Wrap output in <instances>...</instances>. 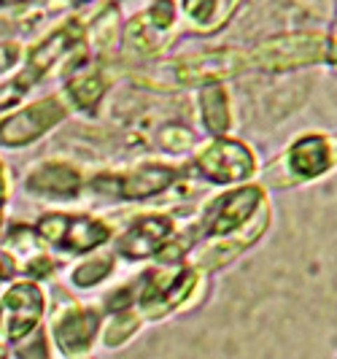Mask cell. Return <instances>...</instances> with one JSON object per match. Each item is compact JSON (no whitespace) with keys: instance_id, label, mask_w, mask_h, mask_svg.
Segmentation results:
<instances>
[{"instance_id":"6da1fadb","label":"cell","mask_w":337,"mask_h":359,"mask_svg":"<svg viewBox=\"0 0 337 359\" xmlns=\"http://www.w3.org/2000/svg\"><path fill=\"white\" fill-rule=\"evenodd\" d=\"M329 52V38L321 33H289L262 41L249 52V68L259 71H291L324 62Z\"/></svg>"},{"instance_id":"7a4b0ae2","label":"cell","mask_w":337,"mask_h":359,"mask_svg":"<svg viewBox=\"0 0 337 359\" xmlns=\"http://www.w3.org/2000/svg\"><path fill=\"white\" fill-rule=\"evenodd\" d=\"M262 205H265V195L259 187H238V189L213 200L211 208L205 211L200 227H197V233H200V238H211V241L230 238Z\"/></svg>"},{"instance_id":"3957f363","label":"cell","mask_w":337,"mask_h":359,"mask_svg":"<svg viewBox=\"0 0 337 359\" xmlns=\"http://www.w3.org/2000/svg\"><path fill=\"white\" fill-rule=\"evenodd\" d=\"M36 233L54 243L57 249L84 254L100 243H106L111 230L100 219L92 216H73V214H46L38 219Z\"/></svg>"},{"instance_id":"277c9868","label":"cell","mask_w":337,"mask_h":359,"mask_svg":"<svg viewBox=\"0 0 337 359\" xmlns=\"http://www.w3.org/2000/svg\"><path fill=\"white\" fill-rule=\"evenodd\" d=\"M195 165L213 184H235L254 176L256 170V160L249 146L232 138H213L211 144H205L197 151Z\"/></svg>"},{"instance_id":"5b68a950","label":"cell","mask_w":337,"mask_h":359,"mask_svg":"<svg viewBox=\"0 0 337 359\" xmlns=\"http://www.w3.org/2000/svg\"><path fill=\"white\" fill-rule=\"evenodd\" d=\"M65 116H68V108L60 97H43L33 106L11 114L0 125V144L22 149V146L38 141L43 133H49L54 125H60Z\"/></svg>"},{"instance_id":"8992f818","label":"cell","mask_w":337,"mask_h":359,"mask_svg":"<svg viewBox=\"0 0 337 359\" xmlns=\"http://www.w3.org/2000/svg\"><path fill=\"white\" fill-rule=\"evenodd\" d=\"M178 179H181V170L176 168L146 165V168L130 170V173H103V176L92 179V189H97L103 195H114V198L143 200L165 192Z\"/></svg>"},{"instance_id":"52a82bcc","label":"cell","mask_w":337,"mask_h":359,"mask_svg":"<svg viewBox=\"0 0 337 359\" xmlns=\"http://www.w3.org/2000/svg\"><path fill=\"white\" fill-rule=\"evenodd\" d=\"M176 0H154L146 11L135 14L125 30L127 52L141 54V57L160 52L176 25Z\"/></svg>"},{"instance_id":"ba28073f","label":"cell","mask_w":337,"mask_h":359,"mask_svg":"<svg viewBox=\"0 0 337 359\" xmlns=\"http://www.w3.org/2000/svg\"><path fill=\"white\" fill-rule=\"evenodd\" d=\"M249 68V52L243 49H211L192 54L176 62V79L181 84H221L224 79L238 76Z\"/></svg>"},{"instance_id":"9c48e42d","label":"cell","mask_w":337,"mask_h":359,"mask_svg":"<svg viewBox=\"0 0 337 359\" xmlns=\"http://www.w3.org/2000/svg\"><path fill=\"white\" fill-rule=\"evenodd\" d=\"M84 41V27H81V22H65L62 27H57L52 36H46L41 43H36L30 54H27V65H25V71L17 76V81H14V87L17 92H25L27 87H33L38 79L43 76V73H49L54 62L62 57L65 52H71L76 43H81Z\"/></svg>"},{"instance_id":"30bf717a","label":"cell","mask_w":337,"mask_h":359,"mask_svg":"<svg viewBox=\"0 0 337 359\" xmlns=\"http://www.w3.org/2000/svg\"><path fill=\"white\" fill-rule=\"evenodd\" d=\"M43 311L41 292L33 284H17L6 292L3 303H0V332L11 341L22 338L25 332H30V327L38 322Z\"/></svg>"},{"instance_id":"8fae6325","label":"cell","mask_w":337,"mask_h":359,"mask_svg":"<svg viewBox=\"0 0 337 359\" xmlns=\"http://www.w3.org/2000/svg\"><path fill=\"white\" fill-rule=\"evenodd\" d=\"M170 241H173V219L170 216H162V214L141 216L125 233V238L119 241V254H125L127 259L154 257Z\"/></svg>"},{"instance_id":"7c38bea8","label":"cell","mask_w":337,"mask_h":359,"mask_svg":"<svg viewBox=\"0 0 337 359\" xmlns=\"http://www.w3.org/2000/svg\"><path fill=\"white\" fill-rule=\"evenodd\" d=\"M332 162H335V149L332 141L324 135H305L286 154V165L294 179H316L332 168Z\"/></svg>"},{"instance_id":"4fadbf2b","label":"cell","mask_w":337,"mask_h":359,"mask_svg":"<svg viewBox=\"0 0 337 359\" xmlns=\"http://www.w3.org/2000/svg\"><path fill=\"white\" fill-rule=\"evenodd\" d=\"M25 187H27V192L43 195V198H73V195H78L81 173L68 162H41L25 179Z\"/></svg>"},{"instance_id":"5bb4252c","label":"cell","mask_w":337,"mask_h":359,"mask_svg":"<svg viewBox=\"0 0 337 359\" xmlns=\"http://www.w3.org/2000/svg\"><path fill=\"white\" fill-rule=\"evenodd\" d=\"M97 332V313L95 311H87V308H78V311H71L65 319H60L54 335H57V343L65 354H81L87 351L92 338Z\"/></svg>"},{"instance_id":"9a60e30c","label":"cell","mask_w":337,"mask_h":359,"mask_svg":"<svg viewBox=\"0 0 337 359\" xmlns=\"http://www.w3.org/2000/svg\"><path fill=\"white\" fill-rule=\"evenodd\" d=\"M240 3L243 0H184V14L192 19L200 30L213 33L230 22Z\"/></svg>"},{"instance_id":"2e32d148","label":"cell","mask_w":337,"mask_h":359,"mask_svg":"<svg viewBox=\"0 0 337 359\" xmlns=\"http://www.w3.org/2000/svg\"><path fill=\"white\" fill-rule=\"evenodd\" d=\"M200 116L208 133L216 138H224L230 130V103H227V90L221 84H208L200 92Z\"/></svg>"},{"instance_id":"e0dca14e","label":"cell","mask_w":337,"mask_h":359,"mask_svg":"<svg viewBox=\"0 0 337 359\" xmlns=\"http://www.w3.org/2000/svg\"><path fill=\"white\" fill-rule=\"evenodd\" d=\"M106 90H108L106 76L100 71H95V68H89V71L78 73L76 79H71V84H68V97H71V103L76 108L89 111V108H95L100 103V97L106 95Z\"/></svg>"},{"instance_id":"ac0fdd59","label":"cell","mask_w":337,"mask_h":359,"mask_svg":"<svg viewBox=\"0 0 337 359\" xmlns=\"http://www.w3.org/2000/svg\"><path fill=\"white\" fill-rule=\"evenodd\" d=\"M111 268H114V259L111 257H95V259H89V262H84V265H78V268L73 270V281L78 287H92L100 278H106L108 273H111Z\"/></svg>"},{"instance_id":"d6986e66","label":"cell","mask_w":337,"mask_h":359,"mask_svg":"<svg viewBox=\"0 0 337 359\" xmlns=\"http://www.w3.org/2000/svg\"><path fill=\"white\" fill-rule=\"evenodd\" d=\"M114 38H116V8L106 6L100 11V17L95 19V25H92V41L97 46H108Z\"/></svg>"},{"instance_id":"ffe728a7","label":"cell","mask_w":337,"mask_h":359,"mask_svg":"<svg viewBox=\"0 0 337 359\" xmlns=\"http://www.w3.org/2000/svg\"><path fill=\"white\" fill-rule=\"evenodd\" d=\"M192 141H195V135L186 133L184 127H170L167 133H162V144H165L167 151H184Z\"/></svg>"},{"instance_id":"44dd1931","label":"cell","mask_w":337,"mask_h":359,"mask_svg":"<svg viewBox=\"0 0 337 359\" xmlns=\"http://www.w3.org/2000/svg\"><path fill=\"white\" fill-rule=\"evenodd\" d=\"M11 273H14V262H11V257L0 254V281H6Z\"/></svg>"},{"instance_id":"7402d4cb","label":"cell","mask_w":337,"mask_h":359,"mask_svg":"<svg viewBox=\"0 0 337 359\" xmlns=\"http://www.w3.org/2000/svg\"><path fill=\"white\" fill-rule=\"evenodd\" d=\"M6 195H8V179H6V170L0 165V203L6 200Z\"/></svg>"},{"instance_id":"603a6c76","label":"cell","mask_w":337,"mask_h":359,"mask_svg":"<svg viewBox=\"0 0 337 359\" xmlns=\"http://www.w3.org/2000/svg\"><path fill=\"white\" fill-rule=\"evenodd\" d=\"M17 3H27V0H0V6H17Z\"/></svg>"},{"instance_id":"cb8c5ba5","label":"cell","mask_w":337,"mask_h":359,"mask_svg":"<svg viewBox=\"0 0 337 359\" xmlns=\"http://www.w3.org/2000/svg\"><path fill=\"white\" fill-rule=\"evenodd\" d=\"M332 149H337V144H335V146H332ZM335 154H337V151H335Z\"/></svg>"},{"instance_id":"d4e9b609","label":"cell","mask_w":337,"mask_h":359,"mask_svg":"<svg viewBox=\"0 0 337 359\" xmlns=\"http://www.w3.org/2000/svg\"><path fill=\"white\" fill-rule=\"evenodd\" d=\"M0 222H3V216H0Z\"/></svg>"}]
</instances>
